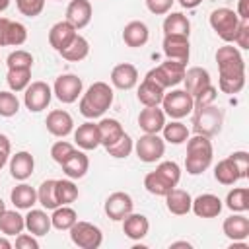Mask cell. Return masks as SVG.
Listing matches in <instances>:
<instances>
[{
    "instance_id": "cell-8",
    "label": "cell",
    "mask_w": 249,
    "mask_h": 249,
    "mask_svg": "<svg viewBox=\"0 0 249 249\" xmlns=\"http://www.w3.org/2000/svg\"><path fill=\"white\" fill-rule=\"evenodd\" d=\"M185 70H187V64L177 62V60H169V58H167V60L161 62L160 66L152 68L146 76L152 78V80H154L158 86H161L163 89H167V88H173V86H177V84L183 82Z\"/></svg>"
},
{
    "instance_id": "cell-43",
    "label": "cell",
    "mask_w": 249,
    "mask_h": 249,
    "mask_svg": "<svg viewBox=\"0 0 249 249\" xmlns=\"http://www.w3.org/2000/svg\"><path fill=\"white\" fill-rule=\"evenodd\" d=\"M105 150H107V154H109L111 158L123 160V158H126V156H130V152L134 150V140L124 132L119 140H115L113 144L105 146Z\"/></svg>"
},
{
    "instance_id": "cell-1",
    "label": "cell",
    "mask_w": 249,
    "mask_h": 249,
    "mask_svg": "<svg viewBox=\"0 0 249 249\" xmlns=\"http://www.w3.org/2000/svg\"><path fill=\"white\" fill-rule=\"evenodd\" d=\"M216 62H218V88L228 93H239L245 88V60L237 47L226 43L216 51Z\"/></svg>"
},
{
    "instance_id": "cell-7",
    "label": "cell",
    "mask_w": 249,
    "mask_h": 249,
    "mask_svg": "<svg viewBox=\"0 0 249 249\" xmlns=\"http://www.w3.org/2000/svg\"><path fill=\"white\" fill-rule=\"evenodd\" d=\"M160 105H161L165 117H171L175 121L187 117L195 109L193 95L187 89H171V91L163 93V99H161Z\"/></svg>"
},
{
    "instance_id": "cell-58",
    "label": "cell",
    "mask_w": 249,
    "mask_h": 249,
    "mask_svg": "<svg viewBox=\"0 0 249 249\" xmlns=\"http://www.w3.org/2000/svg\"><path fill=\"white\" fill-rule=\"evenodd\" d=\"M8 158H10V154H4V152H0V169L8 163Z\"/></svg>"
},
{
    "instance_id": "cell-10",
    "label": "cell",
    "mask_w": 249,
    "mask_h": 249,
    "mask_svg": "<svg viewBox=\"0 0 249 249\" xmlns=\"http://www.w3.org/2000/svg\"><path fill=\"white\" fill-rule=\"evenodd\" d=\"M51 99H53V88L47 82L37 80L23 89V103L31 113H41L43 109H47Z\"/></svg>"
},
{
    "instance_id": "cell-40",
    "label": "cell",
    "mask_w": 249,
    "mask_h": 249,
    "mask_svg": "<svg viewBox=\"0 0 249 249\" xmlns=\"http://www.w3.org/2000/svg\"><path fill=\"white\" fill-rule=\"evenodd\" d=\"M6 82L12 91H23L31 84V68H8Z\"/></svg>"
},
{
    "instance_id": "cell-62",
    "label": "cell",
    "mask_w": 249,
    "mask_h": 249,
    "mask_svg": "<svg viewBox=\"0 0 249 249\" xmlns=\"http://www.w3.org/2000/svg\"><path fill=\"white\" fill-rule=\"evenodd\" d=\"M58 2H60V0H58Z\"/></svg>"
},
{
    "instance_id": "cell-27",
    "label": "cell",
    "mask_w": 249,
    "mask_h": 249,
    "mask_svg": "<svg viewBox=\"0 0 249 249\" xmlns=\"http://www.w3.org/2000/svg\"><path fill=\"white\" fill-rule=\"evenodd\" d=\"M148 37H150V31H148V25L144 21H128L123 29V41L126 47H132V49H138V47H144L148 43Z\"/></svg>"
},
{
    "instance_id": "cell-6",
    "label": "cell",
    "mask_w": 249,
    "mask_h": 249,
    "mask_svg": "<svg viewBox=\"0 0 249 249\" xmlns=\"http://www.w3.org/2000/svg\"><path fill=\"white\" fill-rule=\"evenodd\" d=\"M208 21H210V27L216 31V35L224 43H231L237 27H239L241 18L231 8H216V10H212Z\"/></svg>"
},
{
    "instance_id": "cell-11",
    "label": "cell",
    "mask_w": 249,
    "mask_h": 249,
    "mask_svg": "<svg viewBox=\"0 0 249 249\" xmlns=\"http://www.w3.org/2000/svg\"><path fill=\"white\" fill-rule=\"evenodd\" d=\"M134 152L140 161L144 163H156L165 154V140L158 134H144L134 142Z\"/></svg>"
},
{
    "instance_id": "cell-23",
    "label": "cell",
    "mask_w": 249,
    "mask_h": 249,
    "mask_svg": "<svg viewBox=\"0 0 249 249\" xmlns=\"http://www.w3.org/2000/svg\"><path fill=\"white\" fill-rule=\"evenodd\" d=\"M222 206L224 204H222L220 196H216L212 193H204V195H198L196 198H193L191 210L198 218H216L222 212Z\"/></svg>"
},
{
    "instance_id": "cell-42",
    "label": "cell",
    "mask_w": 249,
    "mask_h": 249,
    "mask_svg": "<svg viewBox=\"0 0 249 249\" xmlns=\"http://www.w3.org/2000/svg\"><path fill=\"white\" fill-rule=\"evenodd\" d=\"M161 132H163V140L169 142V144H183L189 138V128L181 121L165 123L163 128H161Z\"/></svg>"
},
{
    "instance_id": "cell-29",
    "label": "cell",
    "mask_w": 249,
    "mask_h": 249,
    "mask_svg": "<svg viewBox=\"0 0 249 249\" xmlns=\"http://www.w3.org/2000/svg\"><path fill=\"white\" fill-rule=\"evenodd\" d=\"M191 204H193V198L191 195L185 191V189H177L173 187L167 195H165V206L171 214L175 216H185L191 212Z\"/></svg>"
},
{
    "instance_id": "cell-41",
    "label": "cell",
    "mask_w": 249,
    "mask_h": 249,
    "mask_svg": "<svg viewBox=\"0 0 249 249\" xmlns=\"http://www.w3.org/2000/svg\"><path fill=\"white\" fill-rule=\"evenodd\" d=\"M226 206L231 212H245L249 210V189L247 187H235L226 196Z\"/></svg>"
},
{
    "instance_id": "cell-56",
    "label": "cell",
    "mask_w": 249,
    "mask_h": 249,
    "mask_svg": "<svg viewBox=\"0 0 249 249\" xmlns=\"http://www.w3.org/2000/svg\"><path fill=\"white\" fill-rule=\"evenodd\" d=\"M179 4H181L183 8H187V10H193V8L200 6V4H202V0H179Z\"/></svg>"
},
{
    "instance_id": "cell-49",
    "label": "cell",
    "mask_w": 249,
    "mask_h": 249,
    "mask_svg": "<svg viewBox=\"0 0 249 249\" xmlns=\"http://www.w3.org/2000/svg\"><path fill=\"white\" fill-rule=\"evenodd\" d=\"M216 97H218V89H216L212 84H208L206 88H202V89L193 97V101H195V109L212 105V103L216 101Z\"/></svg>"
},
{
    "instance_id": "cell-20",
    "label": "cell",
    "mask_w": 249,
    "mask_h": 249,
    "mask_svg": "<svg viewBox=\"0 0 249 249\" xmlns=\"http://www.w3.org/2000/svg\"><path fill=\"white\" fill-rule=\"evenodd\" d=\"M91 2L89 0H70L66 8V21H70L76 29H84L91 21Z\"/></svg>"
},
{
    "instance_id": "cell-19",
    "label": "cell",
    "mask_w": 249,
    "mask_h": 249,
    "mask_svg": "<svg viewBox=\"0 0 249 249\" xmlns=\"http://www.w3.org/2000/svg\"><path fill=\"white\" fill-rule=\"evenodd\" d=\"M224 235L231 241H245L249 237V218L243 216V212H235L228 216L222 224Z\"/></svg>"
},
{
    "instance_id": "cell-35",
    "label": "cell",
    "mask_w": 249,
    "mask_h": 249,
    "mask_svg": "<svg viewBox=\"0 0 249 249\" xmlns=\"http://www.w3.org/2000/svg\"><path fill=\"white\" fill-rule=\"evenodd\" d=\"M89 54V43L86 37H82L80 33H76V37L72 39V43L60 51V56L64 60H70V62H80L84 60L86 56Z\"/></svg>"
},
{
    "instance_id": "cell-5",
    "label": "cell",
    "mask_w": 249,
    "mask_h": 249,
    "mask_svg": "<svg viewBox=\"0 0 249 249\" xmlns=\"http://www.w3.org/2000/svg\"><path fill=\"white\" fill-rule=\"evenodd\" d=\"M224 124V109L212 105L206 107H198L193 109V128L195 134H202V136H216L222 130Z\"/></svg>"
},
{
    "instance_id": "cell-28",
    "label": "cell",
    "mask_w": 249,
    "mask_h": 249,
    "mask_svg": "<svg viewBox=\"0 0 249 249\" xmlns=\"http://www.w3.org/2000/svg\"><path fill=\"white\" fill-rule=\"evenodd\" d=\"M163 93H165V89H163L161 86H158L152 78L146 76V78L142 80V84L138 86L136 97H138V101H140L144 107H156V105L161 103Z\"/></svg>"
},
{
    "instance_id": "cell-2",
    "label": "cell",
    "mask_w": 249,
    "mask_h": 249,
    "mask_svg": "<svg viewBox=\"0 0 249 249\" xmlns=\"http://www.w3.org/2000/svg\"><path fill=\"white\" fill-rule=\"evenodd\" d=\"M113 103V88L107 82H93L82 95H80V113L86 119H99Z\"/></svg>"
},
{
    "instance_id": "cell-24",
    "label": "cell",
    "mask_w": 249,
    "mask_h": 249,
    "mask_svg": "<svg viewBox=\"0 0 249 249\" xmlns=\"http://www.w3.org/2000/svg\"><path fill=\"white\" fill-rule=\"evenodd\" d=\"M123 231L128 239L132 241H138L142 237L148 235L150 231V220L144 216V214H138V212H130L128 216H124L123 220Z\"/></svg>"
},
{
    "instance_id": "cell-51",
    "label": "cell",
    "mask_w": 249,
    "mask_h": 249,
    "mask_svg": "<svg viewBox=\"0 0 249 249\" xmlns=\"http://www.w3.org/2000/svg\"><path fill=\"white\" fill-rule=\"evenodd\" d=\"M230 160H231L233 165L237 167L241 179H245V177H247V171H249V154L243 152V150H239V152H231V154H230Z\"/></svg>"
},
{
    "instance_id": "cell-34",
    "label": "cell",
    "mask_w": 249,
    "mask_h": 249,
    "mask_svg": "<svg viewBox=\"0 0 249 249\" xmlns=\"http://www.w3.org/2000/svg\"><path fill=\"white\" fill-rule=\"evenodd\" d=\"M25 230V218L16 210H4L0 214V231L4 235H18Z\"/></svg>"
},
{
    "instance_id": "cell-50",
    "label": "cell",
    "mask_w": 249,
    "mask_h": 249,
    "mask_svg": "<svg viewBox=\"0 0 249 249\" xmlns=\"http://www.w3.org/2000/svg\"><path fill=\"white\" fill-rule=\"evenodd\" d=\"M231 43H235L239 49H249V19H241L239 21V27H237V31H235V35H233V41Z\"/></svg>"
},
{
    "instance_id": "cell-15",
    "label": "cell",
    "mask_w": 249,
    "mask_h": 249,
    "mask_svg": "<svg viewBox=\"0 0 249 249\" xmlns=\"http://www.w3.org/2000/svg\"><path fill=\"white\" fill-rule=\"evenodd\" d=\"M27 41V27L19 21L0 18V47H19Z\"/></svg>"
},
{
    "instance_id": "cell-37",
    "label": "cell",
    "mask_w": 249,
    "mask_h": 249,
    "mask_svg": "<svg viewBox=\"0 0 249 249\" xmlns=\"http://www.w3.org/2000/svg\"><path fill=\"white\" fill-rule=\"evenodd\" d=\"M97 128H99V136H101V146H109L124 134V128L117 119H101L97 123Z\"/></svg>"
},
{
    "instance_id": "cell-30",
    "label": "cell",
    "mask_w": 249,
    "mask_h": 249,
    "mask_svg": "<svg viewBox=\"0 0 249 249\" xmlns=\"http://www.w3.org/2000/svg\"><path fill=\"white\" fill-rule=\"evenodd\" d=\"M183 84H185V89L195 97L202 88H206L208 84H212V80H210V74H208L206 68H202V66H193V68L185 70Z\"/></svg>"
},
{
    "instance_id": "cell-14",
    "label": "cell",
    "mask_w": 249,
    "mask_h": 249,
    "mask_svg": "<svg viewBox=\"0 0 249 249\" xmlns=\"http://www.w3.org/2000/svg\"><path fill=\"white\" fill-rule=\"evenodd\" d=\"M161 47H163L165 58L177 60V62H183V64L189 62V56H191L189 37H185V35H163Z\"/></svg>"
},
{
    "instance_id": "cell-21",
    "label": "cell",
    "mask_w": 249,
    "mask_h": 249,
    "mask_svg": "<svg viewBox=\"0 0 249 249\" xmlns=\"http://www.w3.org/2000/svg\"><path fill=\"white\" fill-rule=\"evenodd\" d=\"M111 84L117 89H132L138 84V70L130 62H121L111 70Z\"/></svg>"
},
{
    "instance_id": "cell-25",
    "label": "cell",
    "mask_w": 249,
    "mask_h": 249,
    "mask_svg": "<svg viewBox=\"0 0 249 249\" xmlns=\"http://www.w3.org/2000/svg\"><path fill=\"white\" fill-rule=\"evenodd\" d=\"M35 169V160L29 152L21 150V152H16L12 158H10V175L16 179V181H25L31 177Z\"/></svg>"
},
{
    "instance_id": "cell-46",
    "label": "cell",
    "mask_w": 249,
    "mask_h": 249,
    "mask_svg": "<svg viewBox=\"0 0 249 249\" xmlns=\"http://www.w3.org/2000/svg\"><path fill=\"white\" fill-rule=\"evenodd\" d=\"M6 64H8V68H31L33 66V56H31L29 51L16 49L14 53L8 54Z\"/></svg>"
},
{
    "instance_id": "cell-33",
    "label": "cell",
    "mask_w": 249,
    "mask_h": 249,
    "mask_svg": "<svg viewBox=\"0 0 249 249\" xmlns=\"http://www.w3.org/2000/svg\"><path fill=\"white\" fill-rule=\"evenodd\" d=\"M10 200H12V204H14L16 208H19V210H29V208H33V204L37 202V191H35L31 185H27V183H19V185H16V187L12 189Z\"/></svg>"
},
{
    "instance_id": "cell-18",
    "label": "cell",
    "mask_w": 249,
    "mask_h": 249,
    "mask_svg": "<svg viewBox=\"0 0 249 249\" xmlns=\"http://www.w3.org/2000/svg\"><path fill=\"white\" fill-rule=\"evenodd\" d=\"M163 124H165V113L163 109H160V105L144 107L138 115V126L144 130V134H160Z\"/></svg>"
},
{
    "instance_id": "cell-60",
    "label": "cell",
    "mask_w": 249,
    "mask_h": 249,
    "mask_svg": "<svg viewBox=\"0 0 249 249\" xmlns=\"http://www.w3.org/2000/svg\"><path fill=\"white\" fill-rule=\"evenodd\" d=\"M10 6V0H0V12H4Z\"/></svg>"
},
{
    "instance_id": "cell-47",
    "label": "cell",
    "mask_w": 249,
    "mask_h": 249,
    "mask_svg": "<svg viewBox=\"0 0 249 249\" xmlns=\"http://www.w3.org/2000/svg\"><path fill=\"white\" fill-rule=\"evenodd\" d=\"M74 152H76L74 144H70V142H66V140H58V142H54V144L51 146V158H53L58 165H62Z\"/></svg>"
},
{
    "instance_id": "cell-55",
    "label": "cell",
    "mask_w": 249,
    "mask_h": 249,
    "mask_svg": "<svg viewBox=\"0 0 249 249\" xmlns=\"http://www.w3.org/2000/svg\"><path fill=\"white\" fill-rule=\"evenodd\" d=\"M0 152H4V154H10V152H12L10 138H8L6 134H2V132H0Z\"/></svg>"
},
{
    "instance_id": "cell-12",
    "label": "cell",
    "mask_w": 249,
    "mask_h": 249,
    "mask_svg": "<svg viewBox=\"0 0 249 249\" xmlns=\"http://www.w3.org/2000/svg\"><path fill=\"white\" fill-rule=\"evenodd\" d=\"M82 89H84L82 78H78L76 74H60L53 86V93L56 95V99L66 105L74 103L82 95Z\"/></svg>"
},
{
    "instance_id": "cell-38",
    "label": "cell",
    "mask_w": 249,
    "mask_h": 249,
    "mask_svg": "<svg viewBox=\"0 0 249 249\" xmlns=\"http://www.w3.org/2000/svg\"><path fill=\"white\" fill-rule=\"evenodd\" d=\"M37 202L45 208V210H54L56 206H60L58 198H56V179H47L39 185L37 189Z\"/></svg>"
},
{
    "instance_id": "cell-54",
    "label": "cell",
    "mask_w": 249,
    "mask_h": 249,
    "mask_svg": "<svg viewBox=\"0 0 249 249\" xmlns=\"http://www.w3.org/2000/svg\"><path fill=\"white\" fill-rule=\"evenodd\" d=\"M247 2H249V0H239V4H237L235 14H237L241 19H249V6H247Z\"/></svg>"
},
{
    "instance_id": "cell-9",
    "label": "cell",
    "mask_w": 249,
    "mask_h": 249,
    "mask_svg": "<svg viewBox=\"0 0 249 249\" xmlns=\"http://www.w3.org/2000/svg\"><path fill=\"white\" fill-rule=\"evenodd\" d=\"M70 231V239L76 247L80 249H97L103 243V233L101 230L91 224V222H84V220H76V224L68 230Z\"/></svg>"
},
{
    "instance_id": "cell-57",
    "label": "cell",
    "mask_w": 249,
    "mask_h": 249,
    "mask_svg": "<svg viewBox=\"0 0 249 249\" xmlns=\"http://www.w3.org/2000/svg\"><path fill=\"white\" fill-rule=\"evenodd\" d=\"M14 245H12V241L8 239V237H0V249H12Z\"/></svg>"
},
{
    "instance_id": "cell-48",
    "label": "cell",
    "mask_w": 249,
    "mask_h": 249,
    "mask_svg": "<svg viewBox=\"0 0 249 249\" xmlns=\"http://www.w3.org/2000/svg\"><path fill=\"white\" fill-rule=\"evenodd\" d=\"M16 6L19 10L21 16H27V18H35L43 12L45 8V0H16Z\"/></svg>"
},
{
    "instance_id": "cell-3",
    "label": "cell",
    "mask_w": 249,
    "mask_h": 249,
    "mask_svg": "<svg viewBox=\"0 0 249 249\" xmlns=\"http://www.w3.org/2000/svg\"><path fill=\"white\" fill-rule=\"evenodd\" d=\"M214 148L208 136L195 134L187 138V158H185V169L189 175H200L204 173L212 163Z\"/></svg>"
},
{
    "instance_id": "cell-61",
    "label": "cell",
    "mask_w": 249,
    "mask_h": 249,
    "mask_svg": "<svg viewBox=\"0 0 249 249\" xmlns=\"http://www.w3.org/2000/svg\"><path fill=\"white\" fill-rule=\"evenodd\" d=\"M4 210H6V202H4V200H2V198H0V214H2V212H4Z\"/></svg>"
},
{
    "instance_id": "cell-53",
    "label": "cell",
    "mask_w": 249,
    "mask_h": 249,
    "mask_svg": "<svg viewBox=\"0 0 249 249\" xmlns=\"http://www.w3.org/2000/svg\"><path fill=\"white\" fill-rule=\"evenodd\" d=\"M16 247L18 249H39V241L31 233H18L16 235Z\"/></svg>"
},
{
    "instance_id": "cell-36",
    "label": "cell",
    "mask_w": 249,
    "mask_h": 249,
    "mask_svg": "<svg viewBox=\"0 0 249 249\" xmlns=\"http://www.w3.org/2000/svg\"><path fill=\"white\" fill-rule=\"evenodd\" d=\"M76 220H78V214H76V210L70 208L68 204L56 206V208L53 210V214H51V224H53V228H54V230H60V231L70 230V228L76 224Z\"/></svg>"
},
{
    "instance_id": "cell-39",
    "label": "cell",
    "mask_w": 249,
    "mask_h": 249,
    "mask_svg": "<svg viewBox=\"0 0 249 249\" xmlns=\"http://www.w3.org/2000/svg\"><path fill=\"white\" fill-rule=\"evenodd\" d=\"M214 179L218 183H222V185H233V183H237L241 179V175H239L237 167L233 165V161L230 160V156L226 160H220L216 163V167H214Z\"/></svg>"
},
{
    "instance_id": "cell-22",
    "label": "cell",
    "mask_w": 249,
    "mask_h": 249,
    "mask_svg": "<svg viewBox=\"0 0 249 249\" xmlns=\"http://www.w3.org/2000/svg\"><path fill=\"white\" fill-rule=\"evenodd\" d=\"M74 142L82 150H95L97 146H101V136H99L97 123H91V121L82 123L74 130Z\"/></svg>"
},
{
    "instance_id": "cell-59",
    "label": "cell",
    "mask_w": 249,
    "mask_h": 249,
    "mask_svg": "<svg viewBox=\"0 0 249 249\" xmlns=\"http://www.w3.org/2000/svg\"><path fill=\"white\" fill-rule=\"evenodd\" d=\"M171 247H191V243H187V241H175V243H171Z\"/></svg>"
},
{
    "instance_id": "cell-52",
    "label": "cell",
    "mask_w": 249,
    "mask_h": 249,
    "mask_svg": "<svg viewBox=\"0 0 249 249\" xmlns=\"http://www.w3.org/2000/svg\"><path fill=\"white\" fill-rule=\"evenodd\" d=\"M173 2L175 0H146V8L156 16H165L167 12H171Z\"/></svg>"
},
{
    "instance_id": "cell-4",
    "label": "cell",
    "mask_w": 249,
    "mask_h": 249,
    "mask_svg": "<svg viewBox=\"0 0 249 249\" xmlns=\"http://www.w3.org/2000/svg\"><path fill=\"white\" fill-rule=\"evenodd\" d=\"M181 179V167L175 161H161L154 171L144 177V187L150 195L165 196Z\"/></svg>"
},
{
    "instance_id": "cell-13",
    "label": "cell",
    "mask_w": 249,
    "mask_h": 249,
    "mask_svg": "<svg viewBox=\"0 0 249 249\" xmlns=\"http://www.w3.org/2000/svg\"><path fill=\"white\" fill-rule=\"evenodd\" d=\"M134 208V202H132V196L128 193H123V191H117V193H111L105 200V214L113 220V222H121L124 216H128Z\"/></svg>"
},
{
    "instance_id": "cell-45",
    "label": "cell",
    "mask_w": 249,
    "mask_h": 249,
    "mask_svg": "<svg viewBox=\"0 0 249 249\" xmlns=\"http://www.w3.org/2000/svg\"><path fill=\"white\" fill-rule=\"evenodd\" d=\"M19 111V99L16 93L10 91H0V117H14Z\"/></svg>"
},
{
    "instance_id": "cell-44",
    "label": "cell",
    "mask_w": 249,
    "mask_h": 249,
    "mask_svg": "<svg viewBox=\"0 0 249 249\" xmlns=\"http://www.w3.org/2000/svg\"><path fill=\"white\" fill-rule=\"evenodd\" d=\"M56 198L60 204H72L78 198V187L72 179H56Z\"/></svg>"
},
{
    "instance_id": "cell-17",
    "label": "cell",
    "mask_w": 249,
    "mask_h": 249,
    "mask_svg": "<svg viewBox=\"0 0 249 249\" xmlns=\"http://www.w3.org/2000/svg\"><path fill=\"white\" fill-rule=\"evenodd\" d=\"M76 33H78V29L70 21H66V19L64 21H56L49 29V43H51V47L56 53H60L62 49H66L72 43V39L76 37Z\"/></svg>"
},
{
    "instance_id": "cell-31",
    "label": "cell",
    "mask_w": 249,
    "mask_h": 249,
    "mask_svg": "<svg viewBox=\"0 0 249 249\" xmlns=\"http://www.w3.org/2000/svg\"><path fill=\"white\" fill-rule=\"evenodd\" d=\"M60 167L68 179H82L89 169V160L82 150H76Z\"/></svg>"
},
{
    "instance_id": "cell-32",
    "label": "cell",
    "mask_w": 249,
    "mask_h": 249,
    "mask_svg": "<svg viewBox=\"0 0 249 249\" xmlns=\"http://www.w3.org/2000/svg\"><path fill=\"white\" fill-rule=\"evenodd\" d=\"M161 27H163V35H185V37H189V33H191V21L181 12H167Z\"/></svg>"
},
{
    "instance_id": "cell-16",
    "label": "cell",
    "mask_w": 249,
    "mask_h": 249,
    "mask_svg": "<svg viewBox=\"0 0 249 249\" xmlns=\"http://www.w3.org/2000/svg\"><path fill=\"white\" fill-rule=\"evenodd\" d=\"M45 124H47V130L56 138H64L74 130V119L64 109H53L47 115Z\"/></svg>"
},
{
    "instance_id": "cell-26",
    "label": "cell",
    "mask_w": 249,
    "mask_h": 249,
    "mask_svg": "<svg viewBox=\"0 0 249 249\" xmlns=\"http://www.w3.org/2000/svg\"><path fill=\"white\" fill-rule=\"evenodd\" d=\"M25 218V230L35 235V237H41V235H47L53 228L51 224V216L45 212V210H39V208H29V212L23 216Z\"/></svg>"
}]
</instances>
